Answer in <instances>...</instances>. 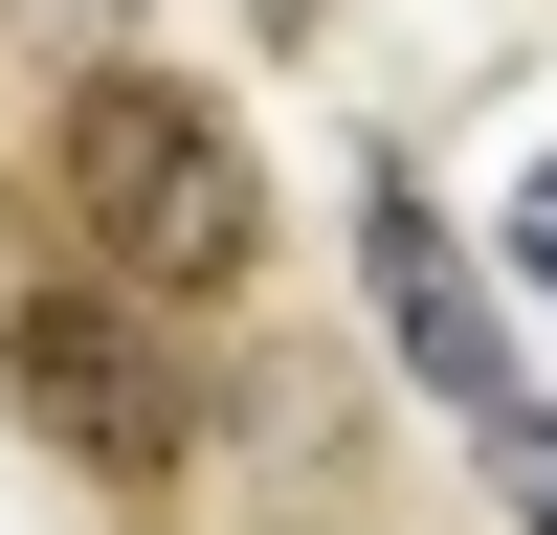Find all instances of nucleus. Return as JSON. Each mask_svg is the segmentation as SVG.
Returning a JSON list of instances; mask_svg holds the SVG:
<instances>
[{
  "label": "nucleus",
  "instance_id": "obj_1",
  "mask_svg": "<svg viewBox=\"0 0 557 535\" xmlns=\"http://www.w3.org/2000/svg\"><path fill=\"white\" fill-rule=\"evenodd\" d=\"M45 178H67V223L112 246V290H157V312H201V290H246V268H268L246 112L178 89V67H89L67 134H45Z\"/></svg>",
  "mask_w": 557,
  "mask_h": 535
},
{
  "label": "nucleus",
  "instance_id": "obj_2",
  "mask_svg": "<svg viewBox=\"0 0 557 535\" xmlns=\"http://www.w3.org/2000/svg\"><path fill=\"white\" fill-rule=\"evenodd\" d=\"M0 401H23V446H67L134 513L201 469V357L157 335V290H23L0 312Z\"/></svg>",
  "mask_w": 557,
  "mask_h": 535
},
{
  "label": "nucleus",
  "instance_id": "obj_3",
  "mask_svg": "<svg viewBox=\"0 0 557 535\" xmlns=\"http://www.w3.org/2000/svg\"><path fill=\"white\" fill-rule=\"evenodd\" d=\"M357 290H380L401 380H424L446 424H491V401H513V312H491V268L424 223V178H357Z\"/></svg>",
  "mask_w": 557,
  "mask_h": 535
},
{
  "label": "nucleus",
  "instance_id": "obj_4",
  "mask_svg": "<svg viewBox=\"0 0 557 535\" xmlns=\"http://www.w3.org/2000/svg\"><path fill=\"white\" fill-rule=\"evenodd\" d=\"M491 490H513V513L557 535V424H535V401H491Z\"/></svg>",
  "mask_w": 557,
  "mask_h": 535
},
{
  "label": "nucleus",
  "instance_id": "obj_5",
  "mask_svg": "<svg viewBox=\"0 0 557 535\" xmlns=\"http://www.w3.org/2000/svg\"><path fill=\"white\" fill-rule=\"evenodd\" d=\"M513 268H535V290H557V157L513 178Z\"/></svg>",
  "mask_w": 557,
  "mask_h": 535
},
{
  "label": "nucleus",
  "instance_id": "obj_6",
  "mask_svg": "<svg viewBox=\"0 0 557 535\" xmlns=\"http://www.w3.org/2000/svg\"><path fill=\"white\" fill-rule=\"evenodd\" d=\"M268 23H335V0H268Z\"/></svg>",
  "mask_w": 557,
  "mask_h": 535
}]
</instances>
